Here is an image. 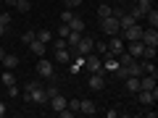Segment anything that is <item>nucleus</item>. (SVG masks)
Here are the masks:
<instances>
[{
  "instance_id": "1",
  "label": "nucleus",
  "mask_w": 158,
  "mask_h": 118,
  "mask_svg": "<svg viewBox=\"0 0 158 118\" xmlns=\"http://www.w3.org/2000/svg\"><path fill=\"white\" fill-rule=\"evenodd\" d=\"M100 29H103V34H108V37H116V34H121V24H118L116 16H106V18H100Z\"/></svg>"
},
{
  "instance_id": "2",
  "label": "nucleus",
  "mask_w": 158,
  "mask_h": 118,
  "mask_svg": "<svg viewBox=\"0 0 158 118\" xmlns=\"http://www.w3.org/2000/svg\"><path fill=\"white\" fill-rule=\"evenodd\" d=\"M85 68H87L90 73H103V58L95 55V53L85 55Z\"/></svg>"
},
{
  "instance_id": "3",
  "label": "nucleus",
  "mask_w": 158,
  "mask_h": 118,
  "mask_svg": "<svg viewBox=\"0 0 158 118\" xmlns=\"http://www.w3.org/2000/svg\"><path fill=\"white\" fill-rule=\"evenodd\" d=\"M92 47H95V39L87 37V34H82V39L77 42V47H74V50H77V55L85 58V55H90V53H92Z\"/></svg>"
},
{
  "instance_id": "4",
  "label": "nucleus",
  "mask_w": 158,
  "mask_h": 118,
  "mask_svg": "<svg viewBox=\"0 0 158 118\" xmlns=\"http://www.w3.org/2000/svg\"><path fill=\"white\" fill-rule=\"evenodd\" d=\"M140 39H142V45H145V47H158V32H156V26L142 29Z\"/></svg>"
},
{
  "instance_id": "5",
  "label": "nucleus",
  "mask_w": 158,
  "mask_h": 118,
  "mask_svg": "<svg viewBox=\"0 0 158 118\" xmlns=\"http://www.w3.org/2000/svg\"><path fill=\"white\" fill-rule=\"evenodd\" d=\"M29 102H34V105H48V89L37 84L32 92H29Z\"/></svg>"
},
{
  "instance_id": "6",
  "label": "nucleus",
  "mask_w": 158,
  "mask_h": 118,
  "mask_svg": "<svg viewBox=\"0 0 158 118\" xmlns=\"http://www.w3.org/2000/svg\"><path fill=\"white\" fill-rule=\"evenodd\" d=\"M106 45H108V55H113V58H116V55H121V53L127 50V47H124V39H121V34L111 37V42H106Z\"/></svg>"
},
{
  "instance_id": "7",
  "label": "nucleus",
  "mask_w": 158,
  "mask_h": 118,
  "mask_svg": "<svg viewBox=\"0 0 158 118\" xmlns=\"http://www.w3.org/2000/svg\"><path fill=\"white\" fill-rule=\"evenodd\" d=\"M37 73H40L42 79H53V63L45 61V55L37 61Z\"/></svg>"
},
{
  "instance_id": "8",
  "label": "nucleus",
  "mask_w": 158,
  "mask_h": 118,
  "mask_svg": "<svg viewBox=\"0 0 158 118\" xmlns=\"http://www.w3.org/2000/svg\"><path fill=\"white\" fill-rule=\"evenodd\" d=\"M140 34H142V26H137V24H132V26L121 29V39H124V42H132V39H140Z\"/></svg>"
},
{
  "instance_id": "9",
  "label": "nucleus",
  "mask_w": 158,
  "mask_h": 118,
  "mask_svg": "<svg viewBox=\"0 0 158 118\" xmlns=\"http://www.w3.org/2000/svg\"><path fill=\"white\" fill-rule=\"evenodd\" d=\"M137 100H140L142 105H153V102L158 100V89H140L137 92Z\"/></svg>"
},
{
  "instance_id": "10",
  "label": "nucleus",
  "mask_w": 158,
  "mask_h": 118,
  "mask_svg": "<svg viewBox=\"0 0 158 118\" xmlns=\"http://www.w3.org/2000/svg\"><path fill=\"white\" fill-rule=\"evenodd\" d=\"M87 87H90L92 92H100L103 87H106V76H103V73H90V81H87Z\"/></svg>"
},
{
  "instance_id": "11",
  "label": "nucleus",
  "mask_w": 158,
  "mask_h": 118,
  "mask_svg": "<svg viewBox=\"0 0 158 118\" xmlns=\"http://www.w3.org/2000/svg\"><path fill=\"white\" fill-rule=\"evenodd\" d=\"M127 50H129L132 58H142V50H145V45H142V39H132V42H124Z\"/></svg>"
},
{
  "instance_id": "12",
  "label": "nucleus",
  "mask_w": 158,
  "mask_h": 118,
  "mask_svg": "<svg viewBox=\"0 0 158 118\" xmlns=\"http://www.w3.org/2000/svg\"><path fill=\"white\" fill-rule=\"evenodd\" d=\"M48 102H50V108L58 113V110H63V108H66V102H69V100L61 95V92H56V95H50V97H48Z\"/></svg>"
},
{
  "instance_id": "13",
  "label": "nucleus",
  "mask_w": 158,
  "mask_h": 118,
  "mask_svg": "<svg viewBox=\"0 0 158 118\" xmlns=\"http://www.w3.org/2000/svg\"><path fill=\"white\" fill-rule=\"evenodd\" d=\"M27 47H29V50H32V53H34V55H37V58H42V55H45V53H48V45H45V42H40L37 37H34V39H32V42H29Z\"/></svg>"
},
{
  "instance_id": "14",
  "label": "nucleus",
  "mask_w": 158,
  "mask_h": 118,
  "mask_svg": "<svg viewBox=\"0 0 158 118\" xmlns=\"http://www.w3.org/2000/svg\"><path fill=\"white\" fill-rule=\"evenodd\" d=\"M156 73H142L140 76V89H156Z\"/></svg>"
},
{
  "instance_id": "15",
  "label": "nucleus",
  "mask_w": 158,
  "mask_h": 118,
  "mask_svg": "<svg viewBox=\"0 0 158 118\" xmlns=\"http://www.w3.org/2000/svg\"><path fill=\"white\" fill-rule=\"evenodd\" d=\"M0 66L8 68V71H13V68L19 66V55H13V53H6V55H3V61H0Z\"/></svg>"
},
{
  "instance_id": "16",
  "label": "nucleus",
  "mask_w": 158,
  "mask_h": 118,
  "mask_svg": "<svg viewBox=\"0 0 158 118\" xmlns=\"http://www.w3.org/2000/svg\"><path fill=\"white\" fill-rule=\"evenodd\" d=\"M79 113L92 116V113H95V102H92V100H79Z\"/></svg>"
},
{
  "instance_id": "17",
  "label": "nucleus",
  "mask_w": 158,
  "mask_h": 118,
  "mask_svg": "<svg viewBox=\"0 0 158 118\" xmlns=\"http://www.w3.org/2000/svg\"><path fill=\"white\" fill-rule=\"evenodd\" d=\"M140 68H142V73H156V76H158V68H156V63H153L150 58H142Z\"/></svg>"
},
{
  "instance_id": "18",
  "label": "nucleus",
  "mask_w": 158,
  "mask_h": 118,
  "mask_svg": "<svg viewBox=\"0 0 158 118\" xmlns=\"http://www.w3.org/2000/svg\"><path fill=\"white\" fill-rule=\"evenodd\" d=\"M127 89L129 92H140V76H127Z\"/></svg>"
},
{
  "instance_id": "19",
  "label": "nucleus",
  "mask_w": 158,
  "mask_h": 118,
  "mask_svg": "<svg viewBox=\"0 0 158 118\" xmlns=\"http://www.w3.org/2000/svg\"><path fill=\"white\" fill-rule=\"evenodd\" d=\"M82 34H85V32H74V29H71L69 37H66V45H69V47H77V42L82 39Z\"/></svg>"
},
{
  "instance_id": "20",
  "label": "nucleus",
  "mask_w": 158,
  "mask_h": 118,
  "mask_svg": "<svg viewBox=\"0 0 158 118\" xmlns=\"http://www.w3.org/2000/svg\"><path fill=\"white\" fill-rule=\"evenodd\" d=\"M56 61H58V63H69V61H71V53H69V47L56 50Z\"/></svg>"
},
{
  "instance_id": "21",
  "label": "nucleus",
  "mask_w": 158,
  "mask_h": 118,
  "mask_svg": "<svg viewBox=\"0 0 158 118\" xmlns=\"http://www.w3.org/2000/svg\"><path fill=\"white\" fill-rule=\"evenodd\" d=\"M37 39H40V42H45V45H50V42H53V32H50V29H40Z\"/></svg>"
},
{
  "instance_id": "22",
  "label": "nucleus",
  "mask_w": 158,
  "mask_h": 118,
  "mask_svg": "<svg viewBox=\"0 0 158 118\" xmlns=\"http://www.w3.org/2000/svg\"><path fill=\"white\" fill-rule=\"evenodd\" d=\"M69 29H74V32H85V21H82L79 16H74L71 21H69Z\"/></svg>"
},
{
  "instance_id": "23",
  "label": "nucleus",
  "mask_w": 158,
  "mask_h": 118,
  "mask_svg": "<svg viewBox=\"0 0 158 118\" xmlns=\"http://www.w3.org/2000/svg\"><path fill=\"white\" fill-rule=\"evenodd\" d=\"M111 11H113V8L108 6V3H100V6H98V18H106V16H111Z\"/></svg>"
},
{
  "instance_id": "24",
  "label": "nucleus",
  "mask_w": 158,
  "mask_h": 118,
  "mask_svg": "<svg viewBox=\"0 0 158 118\" xmlns=\"http://www.w3.org/2000/svg\"><path fill=\"white\" fill-rule=\"evenodd\" d=\"M145 18H148V24H150V26H158V11H156V8H150V11L145 13Z\"/></svg>"
},
{
  "instance_id": "25",
  "label": "nucleus",
  "mask_w": 158,
  "mask_h": 118,
  "mask_svg": "<svg viewBox=\"0 0 158 118\" xmlns=\"http://www.w3.org/2000/svg\"><path fill=\"white\" fill-rule=\"evenodd\" d=\"M3 84H6V87L16 84V73H13V71H8V68H6V73H3Z\"/></svg>"
},
{
  "instance_id": "26",
  "label": "nucleus",
  "mask_w": 158,
  "mask_h": 118,
  "mask_svg": "<svg viewBox=\"0 0 158 118\" xmlns=\"http://www.w3.org/2000/svg\"><path fill=\"white\" fill-rule=\"evenodd\" d=\"M13 8H16L19 13H29V8H32V6H29V0H16V6H13Z\"/></svg>"
},
{
  "instance_id": "27",
  "label": "nucleus",
  "mask_w": 158,
  "mask_h": 118,
  "mask_svg": "<svg viewBox=\"0 0 158 118\" xmlns=\"http://www.w3.org/2000/svg\"><path fill=\"white\" fill-rule=\"evenodd\" d=\"M118 24H121V29H127V26H132V24H137V21H135V18L129 16V13H124V16L118 18Z\"/></svg>"
},
{
  "instance_id": "28",
  "label": "nucleus",
  "mask_w": 158,
  "mask_h": 118,
  "mask_svg": "<svg viewBox=\"0 0 158 118\" xmlns=\"http://www.w3.org/2000/svg\"><path fill=\"white\" fill-rule=\"evenodd\" d=\"M82 68H85V58H82V55H77V61L71 63V71L77 73V71H82Z\"/></svg>"
},
{
  "instance_id": "29",
  "label": "nucleus",
  "mask_w": 158,
  "mask_h": 118,
  "mask_svg": "<svg viewBox=\"0 0 158 118\" xmlns=\"http://www.w3.org/2000/svg\"><path fill=\"white\" fill-rule=\"evenodd\" d=\"M34 37H37V32H24V34H21V42H24V45H29Z\"/></svg>"
},
{
  "instance_id": "30",
  "label": "nucleus",
  "mask_w": 158,
  "mask_h": 118,
  "mask_svg": "<svg viewBox=\"0 0 158 118\" xmlns=\"http://www.w3.org/2000/svg\"><path fill=\"white\" fill-rule=\"evenodd\" d=\"M95 50H98V55H108V45L106 42H95Z\"/></svg>"
},
{
  "instance_id": "31",
  "label": "nucleus",
  "mask_w": 158,
  "mask_h": 118,
  "mask_svg": "<svg viewBox=\"0 0 158 118\" xmlns=\"http://www.w3.org/2000/svg\"><path fill=\"white\" fill-rule=\"evenodd\" d=\"M137 6H140L142 11L148 13V11H150V8H153V0H137Z\"/></svg>"
},
{
  "instance_id": "32",
  "label": "nucleus",
  "mask_w": 158,
  "mask_h": 118,
  "mask_svg": "<svg viewBox=\"0 0 158 118\" xmlns=\"http://www.w3.org/2000/svg\"><path fill=\"white\" fill-rule=\"evenodd\" d=\"M69 32H71V29H69V24L58 26V37H61V39H66V37H69Z\"/></svg>"
},
{
  "instance_id": "33",
  "label": "nucleus",
  "mask_w": 158,
  "mask_h": 118,
  "mask_svg": "<svg viewBox=\"0 0 158 118\" xmlns=\"http://www.w3.org/2000/svg\"><path fill=\"white\" fill-rule=\"evenodd\" d=\"M0 24H3V26H8V24H11V13H8V11L0 13Z\"/></svg>"
},
{
  "instance_id": "34",
  "label": "nucleus",
  "mask_w": 158,
  "mask_h": 118,
  "mask_svg": "<svg viewBox=\"0 0 158 118\" xmlns=\"http://www.w3.org/2000/svg\"><path fill=\"white\" fill-rule=\"evenodd\" d=\"M142 58H156V47H145V50H142Z\"/></svg>"
},
{
  "instance_id": "35",
  "label": "nucleus",
  "mask_w": 158,
  "mask_h": 118,
  "mask_svg": "<svg viewBox=\"0 0 158 118\" xmlns=\"http://www.w3.org/2000/svg\"><path fill=\"white\" fill-rule=\"evenodd\" d=\"M71 18H74L71 8H69V11H63V13H61V21H63V24H69V21H71Z\"/></svg>"
},
{
  "instance_id": "36",
  "label": "nucleus",
  "mask_w": 158,
  "mask_h": 118,
  "mask_svg": "<svg viewBox=\"0 0 158 118\" xmlns=\"http://www.w3.org/2000/svg\"><path fill=\"white\" fill-rule=\"evenodd\" d=\"M66 108L71 113H79V100H71V102H66Z\"/></svg>"
},
{
  "instance_id": "37",
  "label": "nucleus",
  "mask_w": 158,
  "mask_h": 118,
  "mask_svg": "<svg viewBox=\"0 0 158 118\" xmlns=\"http://www.w3.org/2000/svg\"><path fill=\"white\" fill-rule=\"evenodd\" d=\"M61 47H69V45H66V39H61V37H58L56 42H53V50H61Z\"/></svg>"
},
{
  "instance_id": "38",
  "label": "nucleus",
  "mask_w": 158,
  "mask_h": 118,
  "mask_svg": "<svg viewBox=\"0 0 158 118\" xmlns=\"http://www.w3.org/2000/svg\"><path fill=\"white\" fill-rule=\"evenodd\" d=\"M8 95H11V97H19V87L11 84V87H8Z\"/></svg>"
},
{
  "instance_id": "39",
  "label": "nucleus",
  "mask_w": 158,
  "mask_h": 118,
  "mask_svg": "<svg viewBox=\"0 0 158 118\" xmlns=\"http://www.w3.org/2000/svg\"><path fill=\"white\" fill-rule=\"evenodd\" d=\"M69 3V8H77V6H82V0H66Z\"/></svg>"
},
{
  "instance_id": "40",
  "label": "nucleus",
  "mask_w": 158,
  "mask_h": 118,
  "mask_svg": "<svg viewBox=\"0 0 158 118\" xmlns=\"http://www.w3.org/2000/svg\"><path fill=\"white\" fill-rule=\"evenodd\" d=\"M6 116V102H0V118Z\"/></svg>"
},
{
  "instance_id": "41",
  "label": "nucleus",
  "mask_w": 158,
  "mask_h": 118,
  "mask_svg": "<svg viewBox=\"0 0 158 118\" xmlns=\"http://www.w3.org/2000/svg\"><path fill=\"white\" fill-rule=\"evenodd\" d=\"M6 32H8V26H3V24H0V37H3Z\"/></svg>"
},
{
  "instance_id": "42",
  "label": "nucleus",
  "mask_w": 158,
  "mask_h": 118,
  "mask_svg": "<svg viewBox=\"0 0 158 118\" xmlns=\"http://www.w3.org/2000/svg\"><path fill=\"white\" fill-rule=\"evenodd\" d=\"M6 6H16V0H6Z\"/></svg>"
},
{
  "instance_id": "43",
  "label": "nucleus",
  "mask_w": 158,
  "mask_h": 118,
  "mask_svg": "<svg viewBox=\"0 0 158 118\" xmlns=\"http://www.w3.org/2000/svg\"><path fill=\"white\" fill-rule=\"evenodd\" d=\"M3 55H6V50H3V47H0V61H3Z\"/></svg>"
},
{
  "instance_id": "44",
  "label": "nucleus",
  "mask_w": 158,
  "mask_h": 118,
  "mask_svg": "<svg viewBox=\"0 0 158 118\" xmlns=\"http://www.w3.org/2000/svg\"><path fill=\"white\" fill-rule=\"evenodd\" d=\"M116 3H129V0H116Z\"/></svg>"
},
{
  "instance_id": "45",
  "label": "nucleus",
  "mask_w": 158,
  "mask_h": 118,
  "mask_svg": "<svg viewBox=\"0 0 158 118\" xmlns=\"http://www.w3.org/2000/svg\"><path fill=\"white\" fill-rule=\"evenodd\" d=\"M129 3H137V0H129Z\"/></svg>"
},
{
  "instance_id": "46",
  "label": "nucleus",
  "mask_w": 158,
  "mask_h": 118,
  "mask_svg": "<svg viewBox=\"0 0 158 118\" xmlns=\"http://www.w3.org/2000/svg\"><path fill=\"white\" fill-rule=\"evenodd\" d=\"M61 3H66V0H61Z\"/></svg>"
}]
</instances>
